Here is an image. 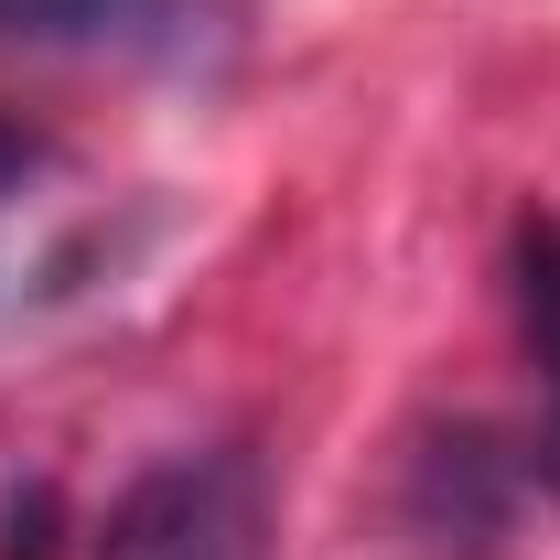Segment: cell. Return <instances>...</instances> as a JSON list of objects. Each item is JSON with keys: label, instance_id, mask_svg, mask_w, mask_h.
I'll return each instance as SVG.
<instances>
[{"label": "cell", "instance_id": "obj_1", "mask_svg": "<svg viewBox=\"0 0 560 560\" xmlns=\"http://www.w3.org/2000/svg\"><path fill=\"white\" fill-rule=\"evenodd\" d=\"M97 560H270V506H259V464L248 453H195L140 475L108 528Z\"/></svg>", "mask_w": 560, "mask_h": 560}, {"label": "cell", "instance_id": "obj_2", "mask_svg": "<svg viewBox=\"0 0 560 560\" xmlns=\"http://www.w3.org/2000/svg\"><path fill=\"white\" fill-rule=\"evenodd\" d=\"M517 335L539 366V410H550V464L560 475V215H517Z\"/></svg>", "mask_w": 560, "mask_h": 560}, {"label": "cell", "instance_id": "obj_3", "mask_svg": "<svg viewBox=\"0 0 560 560\" xmlns=\"http://www.w3.org/2000/svg\"><path fill=\"white\" fill-rule=\"evenodd\" d=\"M22 173H33V140H22V130H11V119H0V195H11Z\"/></svg>", "mask_w": 560, "mask_h": 560}]
</instances>
